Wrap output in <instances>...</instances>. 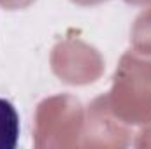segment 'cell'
<instances>
[{
    "mask_svg": "<svg viewBox=\"0 0 151 149\" xmlns=\"http://www.w3.org/2000/svg\"><path fill=\"white\" fill-rule=\"evenodd\" d=\"M19 114L12 102L0 98V149H14L19 140Z\"/></svg>",
    "mask_w": 151,
    "mask_h": 149,
    "instance_id": "obj_1",
    "label": "cell"
}]
</instances>
